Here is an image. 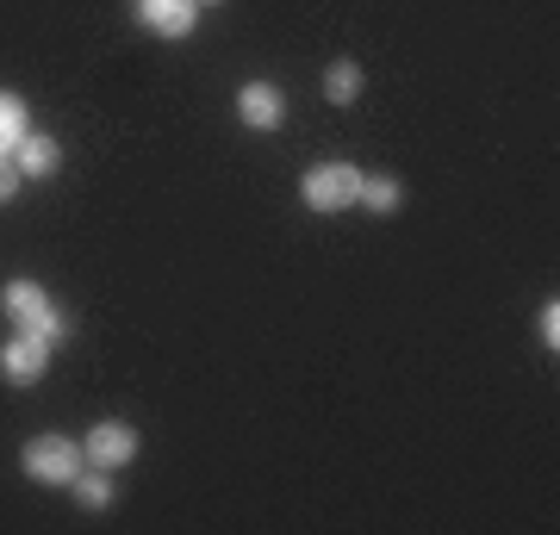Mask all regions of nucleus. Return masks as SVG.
<instances>
[{
	"label": "nucleus",
	"instance_id": "423d86ee",
	"mask_svg": "<svg viewBox=\"0 0 560 535\" xmlns=\"http://www.w3.org/2000/svg\"><path fill=\"white\" fill-rule=\"evenodd\" d=\"M138 25H150L156 38H187L200 25V0H131Z\"/></svg>",
	"mask_w": 560,
	"mask_h": 535
},
{
	"label": "nucleus",
	"instance_id": "2eb2a0df",
	"mask_svg": "<svg viewBox=\"0 0 560 535\" xmlns=\"http://www.w3.org/2000/svg\"><path fill=\"white\" fill-rule=\"evenodd\" d=\"M200 7H219V0H200Z\"/></svg>",
	"mask_w": 560,
	"mask_h": 535
},
{
	"label": "nucleus",
	"instance_id": "9b49d317",
	"mask_svg": "<svg viewBox=\"0 0 560 535\" xmlns=\"http://www.w3.org/2000/svg\"><path fill=\"white\" fill-rule=\"evenodd\" d=\"M324 100H337V106L361 100V69L355 62H330V69H324Z\"/></svg>",
	"mask_w": 560,
	"mask_h": 535
},
{
	"label": "nucleus",
	"instance_id": "6e6552de",
	"mask_svg": "<svg viewBox=\"0 0 560 535\" xmlns=\"http://www.w3.org/2000/svg\"><path fill=\"white\" fill-rule=\"evenodd\" d=\"M57 162H62V150H57V138H44V131H25L20 150H13V168H20L25 181L57 175Z\"/></svg>",
	"mask_w": 560,
	"mask_h": 535
},
{
	"label": "nucleus",
	"instance_id": "9d476101",
	"mask_svg": "<svg viewBox=\"0 0 560 535\" xmlns=\"http://www.w3.org/2000/svg\"><path fill=\"white\" fill-rule=\"evenodd\" d=\"M25 131H32V119H25V100L0 88V162H13V150H20Z\"/></svg>",
	"mask_w": 560,
	"mask_h": 535
},
{
	"label": "nucleus",
	"instance_id": "f8f14e48",
	"mask_svg": "<svg viewBox=\"0 0 560 535\" xmlns=\"http://www.w3.org/2000/svg\"><path fill=\"white\" fill-rule=\"evenodd\" d=\"M75 498L88 504V511H106V504H113V479H106V467H94V474L81 467V474H75Z\"/></svg>",
	"mask_w": 560,
	"mask_h": 535
},
{
	"label": "nucleus",
	"instance_id": "39448f33",
	"mask_svg": "<svg viewBox=\"0 0 560 535\" xmlns=\"http://www.w3.org/2000/svg\"><path fill=\"white\" fill-rule=\"evenodd\" d=\"M50 342L32 337V330H20V337H7L0 342V374L13 380V386H32V380H44V368H50Z\"/></svg>",
	"mask_w": 560,
	"mask_h": 535
},
{
	"label": "nucleus",
	"instance_id": "4468645a",
	"mask_svg": "<svg viewBox=\"0 0 560 535\" xmlns=\"http://www.w3.org/2000/svg\"><path fill=\"white\" fill-rule=\"evenodd\" d=\"M20 168H13V162H0V206H7V199H13V194H20Z\"/></svg>",
	"mask_w": 560,
	"mask_h": 535
},
{
	"label": "nucleus",
	"instance_id": "f03ea898",
	"mask_svg": "<svg viewBox=\"0 0 560 535\" xmlns=\"http://www.w3.org/2000/svg\"><path fill=\"white\" fill-rule=\"evenodd\" d=\"M355 194H361V168H355V162H318V168H305V181H300L305 212H318V219L349 212Z\"/></svg>",
	"mask_w": 560,
	"mask_h": 535
},
{
	"label": "nucleus",
	"instance_id": "ddd939ff",
	"mask_svg": "<svg viewBox=\"0 0 560 535\" xmlns=\"http://www.w3.org/2000/svg\"><path fill=\"white\" fill-rule=\"evenodd\" d=\"M536 330H541V342H548V356H555V349H560V299H548V305H541Z\"/></svg>",
	"mask_w": 560,
	"mask_h": 535
},
{
	"label": "nucleus",
	"instance_id": "1a4fd4ad",
	"mask_svg": "<svg viewBox=\"0 0 560 535\" xmlns=\"http://www.w3.org/2000/svg\"><path fill=\"white\" fill-rule=\"evenodd\" d=\"M355 206H368L374 219H393L405 206V187L393 175H361V194H355Z\"/></svg>",
	"mask_w": 560,
	"mask_h": 535
},
{
	"label": "nucleus",
	"instance_id": "0eeeda50",
	"mask_svg": "<svg viewBox=\"0 0 560 535\" xmlns=\"http://www.w3.org/2000/svg\"><path fill=\"white\" fill-rule=\"evenodd\" d=\"M237 119L249 125V131H275V125L287 119V94H280L275 81H249L237 94Z\"/></svg>",
	"mask_w": 560,
	"mask_h": 535
},
{
	"label": "nucleus",
	"instance_id": "20e7f679",
	"mask_svg": "<svg viewBox=\"0 0 560 535\" xmlns=\"http://www.w3.org/2000/svg\"><path fill=\"white\" fill-rule=\"evenodd\" d=\"M81 455H88V467H106V474H113V467H125V461H138V430L119 423V417H106V423L88 430Z\"/></svg>",
	"mask_w": 560,
	"mask_h": 535
},
{
	"label": "nucleus",
	"instance_id": "7ed1b4c3",
	"mask_svg": "<svg viewBox=\"0 0 560 535\" xmlns=\"http://www.w3.org/2000/svg\"><path fill=\"white\" fill-rule=\"evenodd\" d=\"M20 467H25V479H38V486H75V474L88 467V455H81V442H69V437H32L20 449Z\"/></svg>",
	"mask_w": 560,
	"mask_h": 535
},
{
	"label": "nucleus",
	"instance_id": "f257e3e1",
	"mask_svg": "<svg viewBox=\"0 0 560 535\" xmlns=\"http://www.w3.org/2000/svg\"><path fill=\"white\" fill-rule=\"evenodd\" d=\"M0 312L13 317L20 330H32V337H44L50 349H57L62 337H69V317H62V305L50 293H44L32 275H13L7 287H0Z\"/></svg>",
	"mask_w": 560,
	"mask_h": 535
}]
</instances>
